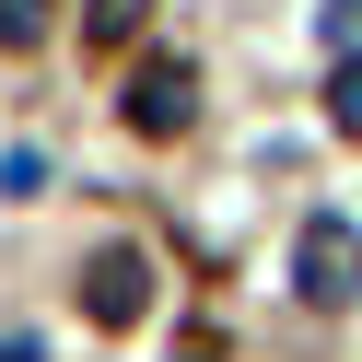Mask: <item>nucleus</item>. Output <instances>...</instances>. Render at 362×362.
Segmentation results:
<instances>
[{"label":"nucleus","mask_w":362,"mask_h":362,"mask_svg":"<svg viewBox=\"0 0 362 362\" xmlns=\"http://www.w3.org/2000/svg\"><path fill=\"white\" fill-rule=\"evenodd\" d=\"M292 292L304 304H362V222H339V211H315L304 234H292Z\"/></svg>","instance_id":"nucleus-1"},{"label":"nucleus","mask_w":362,"mask_h":362,"mask_svg":"<svg viewBox=\"0 0 362 362\" xmlns=\"http://www.w3.org/2000/svg\"><path fill=\"white\" fill-rule=\"evenodd\" d=\"M82 315H94V327H141L152 315V257L141 245H94V257H82Z\"/></svg>","instance_id":"nucleus-2"},{"label":"nucleus","mask_w":362,"mask_h":362,"mask_svg":"<svg viewBox=\"0 0 362 362\" xmlns=\"http://www.w3.org/2000/svg\"><path fill=\"white\" fill-rule=\"evenodd\" d=\"M117 105H129V129H141V141H175V129L199 117V71H187V59H141Z\"/></svg>","instance_id":"nucleus-3"},{"label":"nucleus","mask_w":362,"mask_h":362,"mask_svg":"<svg viewBox=\"0 0 362 362\" xmlns=\"http://www.w3.org/2000/svg\"><path fill=\"white\" fill-rule=\"evenodd\" d=\"M141 12H152V0H94V12H82V35H94V47H105V59H117V47H129V35H141Z\"/></svg>","instance_id":"nucleus-4"},{"label":"nucleus","mask_w":362,"mask_h":362,"mask_svg":"<svg viewBox=\"0 0 362 362\" xmlns=\"http://www.w3.org/2000/svg\"><path fill=\"white\" fill-rule=\"evenodd\" d=\"M327 117H339V129H351V141H362V47H351V59H339V71H327Z\"/></svg>","instance_id":"nucleus-5"},{"label":"nucleus","mask_w":362,"mask_h":362,"mask_svg":"<svg viewBox=\"0 0 362 362\" xmlns=\"http://www.w3.org/2000/svg\"><path fill=\"white\" fill-rule=\"evenodd\" d=\"M47 24H59V0H0V47H35Z\"/></svg>","instance_id":"nucleus-6"},{"label":"nucleus","mask_w":362,"mask_h":362,"mask_svg":"<svg viewBox=\"0 0 362 362\" xmlns=\"http://www.w3.org/2000/svg\"><path fill=\"white\" fill-rule=\"evenodd\" d=\"M0 187H12V199H35V187H47V152H35V141H12V152H0Z\"/></svg>","instance_id":"nucleus-7"},{"label":"nucleus","mask_w":362,"mask_h":362,"mask_svg":"<svg viewBox=\"0 0 362 362\" xmlns=\"http://www.w3.org/2000/svg\"><path fill=\"white\" fill-rule=\"evenodd\" d=\"M0 362H47V339H35V327H0Z\"/></svg>","instance_id":"nucleus-8"},{"label":"nucleus","mask_w":362,"mask_h":362,"mask_svg":"<svg viewBox=\"0 0 362 362\" xmlns=\"http://www.w3.org/2000/svg\"><path fill=\"white\" fill-rule=\"evenodd\" d=\"M187 362H222V351H211V339H187Z\"/></svg>","instance_id":"nucleus-9"}]
</instances>
